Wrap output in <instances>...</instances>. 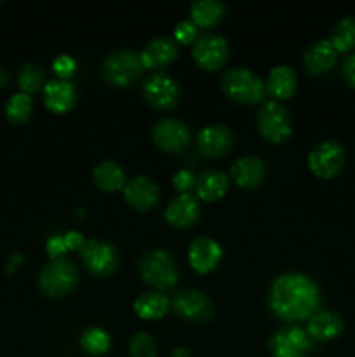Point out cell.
<instances>
[{"instance_id":"obj_16","label":"cell","mask_w":355,"mask_h":357,"mask_svg":"<svg viewBox=\"0 0 355 357\" xmlns=\"http://www.w3.org/2000/svg\"><path fill=\"white\" fill-rule=\"evenodd\" d=\"M221 246L211 237H197L194 243L190 244L188 250V260L194 267L195 272L198 274H207L211 272L216 265L221 260Z\"/></svg>"},{"instance_id":"obj_20","label":"cell","mask_w":355,"mask_h":357,"mask_svg":"<svg viewBox=\"0 0 355 357\" xmlns=\"http://www.w3.org/2000/svg\"><path fill=\"white\" fill-rule=\"evenodd\" d=\"M341 331H343V321H341V317L336 312H331V310H319V312H315L310 317L308 326H306L308 337L319 342L333 340Z\"/></svg>"},{"instance_id":"obj_32","label":"cell","mask_w":355,"mask_h":357,"mask_svg":"<svg viewBox=\"0 0 355 357\" xmlns=\"http://www.w3.org/2000/svg\"><path fill=\"white\" fill-rule=\"evenodd\" d=\"M42 84H44V70L38 65H33V63L23 65L19 72V87L23 89V93H37Z\"/></svg>"},{"instance_id":"obj_34","label":"cell","mask_w":355,"mask_h":357,"mask_svg":"<svg viewBox=\"0 0 355 357\" xmlns=\"http://www.w3.org/2000/svg\"><path fill=\"white\" fill-rule=\"evenodd\" d=\"M52 68L58 73V77H61L63 80H66L68 77H72L77 70V63L72 56L61 54L52 61Z\"/></svg>"},{"instance_id":"obj_39","label":"cell","mask_w":355,"mask_h":357,"mask_svg":"<svg viewBox=\"0 0 355 357\" xmlns=\"http://www.w3.org/2000/svg\"><path fill=\"white\" fill-rule=\"evenodd\" d=\"M190 356V351L187 347H178L176 351L173 352V357H188Z\"/></svg>"},{"instance_id":"obj_14","label":"cell","mask_w":355,"mask_h":357,"mask_svg":"<svg viewBox=\"0 0 355 357\" xmlns=\"http://www.w3.org/2000/svg\"><path fill=\"white\" fill-rule=\"evenodd\" d=\"M233 146V132L225 124H212L200 129L197 135V149L205 157H223Z\"/></svg>"},{"instance_id":"obj_37","label":"cell","mask_w":355,"mask_h":357,"mask_svg":"<svg viewBox=\"0 0 355 357\" xmlns=\"http://www.w3.org/2000/svg\"><path fill=\"white\" fill-rule=\"evenodd\" d=\"M341 75L348 86L355 87V54H350L345 59L343 66H341Z\"/></svg>"},{"instance_id":"obj_26","label":"cell","mask_w":355,"mask_h":357,"mask_svg":"<svg viewBox=\"0 0 355 357\" xmlns=\"http://www.w3.org/2000/svg\"><path fill=\"white\" fill-rule=\"evenodd\" d=\"M167 309H169V300H167L164 293L159 291L143 293L134 302L136 316L146 321L160 319L167 312Z\"/></svg>"},{"instance_id":"obj_7","label":"cell","mask_w":355,"mask_h":357,"mask_svg":"<svg viewBox=\"0 0 355 357\" xmlns=\"http://www.w3.org/2000/svg\"><path fill=\"white\" fill-rule=\"evenodd\" d=\"M80 255L87 271L96 278H108L117 272L118 253L113 244L93 239L84 244Z\"/></svg>"},{"instance_id":"obj_23","label":"cell","mask_w":355,"mask_h":357,"mask_svg":"<svg viewBox=\"0 0 355 357\" xmlns=\"http://www.w3.org/2000/svg\"><path fill=\"white\" fill-rule=\"evenodd\" d=\"M296 84H298V79H296L294 70L291 66L281 65L270 70L267 82H265V89L275 100H287L294 94Z\"/></svg>"},{"instance_id":"obj_25","label":"cell","mask_w":355,"mask_h":357,"mask_svg":"<svg viewBox=\"0 0 355 357\" xmlns=\"http://www.w3.org/2000/svg\"><path fill=\"white\" fill-rule=\"evenodd\" d=\"M93 180L100 190L115 192L125 187V173L113 160H103L94 167Z\"/></svg>"},{"instance_id":"obj_3","label":"cell","mask_w":355,"mask_h":357,"mask_svg":"<svg viewBox=\"0 0 355 357\" xmlns=\"http://www.w3.org/2000/svg\"><path fill=\"white\" fill-rule=\"evenodd\" d=\"M139 272L143 281L155 289H169L178 281L176 264L164 250H153L143 255L139 260Z\"/></svg>"},{"instance_id":"obj_1","label":"cell","mask_w":355,"mask_h":357,"mask_svg":"<svg viewBox=\"0 0 355 357\" xmlns=\"http://www.w3.org/2000/svg\"><path fill=\"white\" fill-rule=\"evenodd\" d=\"M319 303V288L305 274H282L271 284L270 309L282 321L310 319Z\"/></svg>"},{"instance_id":"obj_18","label":"cell","mask_w":355,"mask_h":357,"mask_svg":"<svg viewBox=\"0 0 355 357\" xmlns=\"http://www.w3.org/2000/svg\"><path fill=\"white\" fill-rule=\"evenodd\" d=\"M200 215V206L195 195L181 194L174 197L166 208V220L174 229H184L197 222Z\"/></svg>"},{"instance_id":"obj_33","label":"cell","mask_w":355,"mask_h":357,"mask_svg":"<svg viewBox=\"0 0 355 357\" xmlns=\"http://www.w3.org/2000/svg\"><path fill=\"white\" fill-rule=\"evenodd\" d=\"M131 357H155V342L150 335L146 333H138L132 337L131 340Z\"/></svg>"},{"instance_id":"obj_8","label":"cell","mask_w":355,"mask_h":357,"mask_svg":"<svg viewBox=\"0 0 355 357\" xmlns=\"http://www.w3.org/2000/svg\"><path fill=\"white\" fill-rule=\"evenodd\" d=\"M345 150L338 142L327 139L319 143L308 155V167L315 176L333 178L343 169Z\"/></svg>"},{"instance_id":"obj_11","label":"cell","mask_w":355,"mask_h":357,"mask_svg":"<svg viewBox=\"0 0 355 357\" xmlns=\"http://www.w3.org/2000/svg\"><path fill=\"white\" fill-rule=\"evenodd\" d=\"M143 94L145 100L157 110H169L174 108L180 101V87L176 80L167 73H153L150 79L143 84Z\"/></svg>"},{"instance_id":"obj_15","label":"cell","mask_w":355,"mask_h":357,"mask_svg":"<svg viewBox=\"0 0 355 357\" xmlns=\"http://www.w3.org/2000/svg\"><path fill=\"white\" fill-rule=\"evenodd\" d=\"M124 197L131 208L150 211L159 202V187L148 176H136L125 183Z\"/></svg>"},{"instance_id":"obj_40","label":"cell","mask_w":355,"mask_h":357,"mask_svg":"<svg viewBox=\"0 0 355 357\" xmlns=\"http://www.w3.org/2000/svg\"><path fill=\"white\" fill-rule=\"evenodd\" d=\"M6 82H7V73L6 70L0 68V86H6Z\"/></svg>"},{"instance_id":"obj_19","label":"cell","mask_w":355,"mask_h":357,"mask_svg":"<svg viewBox=\"0 0 355 357\" xmlns=\"http://www.w3.org/2000/svg\"><path fill=\"white\" fill-rule=\"evenodd\" d=\"M77 93L75 87L68 80H51L45 84L44 87V101L45 107L56 114H65V112L72 110L75 105Z\"/></svg>"},{"instance_id":"obj_6","label":"cell","mask_w":355,"mask_h":357,"mask_svg":"<svg viewBox=\"0 0 355 357\" xmlns=\"http://www.w3.org/2000/svg\"><path fill=\"white\" fill-rule=\"evenodd\" d=\"M258 126L260 132L271 143H282L291 136V117L285 107L278 101H265L258 110Z\"/></svg>"},{"instance_id":"obj_29","label":"cell","mask_w":355,"mask_h":357,"mask_svg":"<svg viewBox=\"0 0 355 357\" xmlns=\"http://www.w3.org/2000/svg\"><path fill=\"white\" fill-rule=\"evenodd\" d=\"M331 44L338 52H348L355 49V16H345L334 26Z\"/></svg>"},{"instance_id":"obj_36","label":"cell","mask_w":355,"mask_h":357,"mask_svg":"<svg viewBox=\"0 0 355 357\" xmlns=\"http://www.w3.org/2000/svg\"><path fill=\"white\" fill-rule=\"evenodd\" d=\"M173 183H174V187L178 188V190H181L183 194H188V190L195 187V176L190 173V171L181 169V171H178L176 174H174Z\"/></svg>"},{"instance_id":"obj_9","label":"cell","mask_w":355,"mask_h":357,"mask_svg":"<svg viewBox=\"0 0 355 357\" xmlns=\"http://www.w3.org/2000/svg\"><path fill=\"white\" fill-rule=\"evenodd\" d=\"M173 310L191 323H204L212 317V302L198 289H181L173 296Z\"/></svg>"},{"instance_id":"obj_12","label":"cell","mask_w":355,"mask_h":357,"mask_svg":"<svg viewBox=\"0 0 355 357\" xmlns=\"http://www.w3.org/2000/svg\"><path fill=\"white\" fill-rule=\"evenodd\" d=\"M152 139L160 150L183 152L190 143V129L180 119H162L153 126Z\"/></svg>"},{"instance_id":"obj_17","label":"cell","mask_w":355,"mask_h":357,"mask_svg":"<svg viewBox=\"0 0 355 357\" xmlns=\"http://www.w3.org/2000/svg\"><path fill=\"white\" fill-rule=\"evenodd\" d=\"M178 58L176 40L171 37H157L145 45L139 54L143 68H164Z\"/></svg>"},{"instance_id":"obj_22","label":"cell","mask_w":355,"mask_h":357,"mask_svg":"<svg viewBox=\"0 0 355 357\" xmlns=\"http://www.w3.org/2000/svg\"><path fill=\"white\" fill-rule=\"evenodd\" d=\"M338 51L331 40H319L306 51L305 66L313 75H324L336 65Z\"/></svg>"},{"instance_id":"obj_13","label":"cell","mask_w":355,"mask_h":357,"mask_svg":"<svg viewBox=\"0 0 355 357\" xmlns=\"http://www.w3.org/2000/svg\"><path fill=\"white\" fill-rule=\"evenodd\" d=\"M308 349V333L298 326L282 328L270 338V351L274 357H305Z\"/></svg>"},{"instance_id":"obj_31","label":"cell","mask_w":355,"mask_h":357,"mask_svg":"<svg viewBox=\"0 0 355 357\" xmlns=\"http://www.w3.org/2000/svg\"><path fill=\"white\" fill-rule=\"evenodd\" d=\"M31 98L24 93H17L7 101L6 105V114L7 119L14 124H21V122L28 121V117L31 115Z\"/></svg>"},{"instance_id":"obj_27","label":"cell","mask_w":355,"mask_h":357,"mask_svg":"<svg viewBox=\"0 0 355 357\" xmlns=\"http://www.w3.org/2000/svg\"><path fill=\"white\" fill-rule=\"evenodd\" d=\"M225 13V6L216 0H200V2L191 3L190 16L191 23L200 28H211L218 23Z\"/></svg>"},{"instance_id":"obj_35","label":"cell","mask_w":355,"mask_h":357,"mask_svg":"<svg viewBox=\"0 0 355 357\" xmlns=\"http://www.w3.org/2000/svg\"><path fill=\"white\" fill-rule=\"evenodd\" d=\"M174 37L181 44H191V42L195 44V40H197V26L191 21H181L176 30H174Z\"/></svg>"},{"instance_id":"obj_5","label":"cell","mask_w":355,"mask_h":357,"mask_svg":"<svg viewBox=\"0 0 355 357\" xmlns=\"http://www.w3.org/2000/svg\"><path fill=\"white\" fill-rule=\"evenodd\" d=\"M143 65L139 54L132 51L111 52L103 63V77L115 87H129L141 75Z\"/></svg>"},{"instance_id":"obj_10","label":"cell","mask_w":355,"mask_h":357,"mask_svg":"<svg viewBox=\"0 0 355 357\" xmlns=\"http://www.w3.org/2000/svg\"><path fill=\"white\" fill-rule=\"evenodd\" d=\"M228 44L221 35L207 33L202 35L195 40L194 47H191V56H194L195 63L200 68L214 72V70L221 68L225 61L228 59Z\"/></svg>"},{"instance_id":"obj_30","label":"cell","mask_w":355,"mask_h":357,"mask_svg":"<svg viewBox=\"0 0 355 357\" xmlns=\"http://www.w3.org/2000/svg\"><path fill=\"white\" fill-rule=\"evenodd\" d=\"M110 335L103 328H89L80 337V345L84 347V351L93 356L104 354L110 349Z\"/></svg>"},{"instance_id":"obj_38","label":"cell","mask_w":355,"mask_h":357,"mask_svg":"<svg viewBox=\"0 0 355 357\" xmlns=\"http://www.w3.org/2000/svg\"><path fill=\"white\" fill-rule=\"evenodd\" d=\"M23 261H24L23 255H19V253L13 255V257L9 258V261H7V267H6L7 274H13V272L16 271V268H19L21 265H23Z\"/></svg>"},{"instance_id":"obj_28","label":"cell","mask_w":355,"mask_h":357,"mask_svg":"<svg viewBox=\"0 0 355 357\" xmlns=\"http://www.w3.org/2000/svg\"><path fill=\"white\" fill-rule=\"evenodd\" d=\"M84 236L77 230H70V232L63 234V236H51L45 244V250L47 255L52 260H58L63 258V255L68 253V251H82L84 248Z\"/></svg>"},{"instance_id":"obj_21","label":"cell","mask_w":355,"mask_h":357,"mask_svg":"<svg viewBox=\"0 0 355 357\" xmlns=\"http://www.w3.org/2000/svg\"><path fill=\"white\" fill-rule=\"evenodd\" d=\"M233 181L242 188H256L260 187L265 178V164L258 157H242L232 164Z\"/></svg>"},{"instance_id":"obj_24","label":"cell","mask_w":355,"mask_h":357,"mask_svg":"<svg viewBox=\"0 0 355 357\" xmlns=\"http://www.w3.org/2000/svg\"><path fill=\"white\" fill-rule=\"evenodd\" d=\"M228 176L221 171L209 169L195 180V190L202 201L214 202L228 192Z\"/></svg>"},{"instance_id":"obj_2","label":"cell","mask_w":355,"mask_h":357,"mask_svg":"<svg viewBox=\"0 0 355 357\" xmlns=\"http://www.w3.org/2000/svg\"><path fill=\"white\" fill-rule=\"evenodd\" d=\"M221 89L237 103L253 105L265 96V82L249 68H233L223 75Z\"/></svg>"},{"instance_id":"obj_4","label":"cell","mask_w":355,"mask_h":357,"mask_svg":"<svg viewBox=\"0 0 355 357\" xmlns=\"http://www.w3.org/2000/svg\"><path fill=\"white\" fill-rule=\"evenodd\" d=\"M77 268L73 261L66 260V258H58L52 260L42 268L40 275H38V286L42 291L47 296H65L75 288L77 284Z\"/></svg>"}]
</instances>
